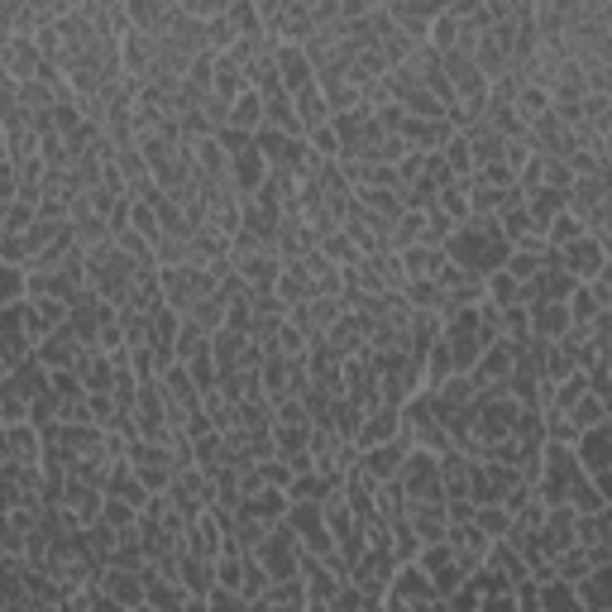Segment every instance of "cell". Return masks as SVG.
Listing matches in <instances>:
<instances>
[{
  "mask_svg": "<svg viewBox=\"0 0 612 612\" xmlns=\"http://www.w3.org/2000/svg\"><path fill=\"white\" fill-rule=\"evenodd\" d=\"M383 608H445V603H440L431 574L416 560H402L388 579V589H383Z\"/></svg>",
  "mask_w": 612,
  "mask_h": 612,
  "instance_id": "6da1fadb",
  "label": "cell"
},
{
  "mask_svg": "<svg viewBox=\"0 0 612 612\" xmlns=\"http://www.w3.org/2000/svg\"><path fill=\"white\" fill-rule=\"evenodd\" d=\"M397 483L407 493V503H440L445 488H440V455L431 450H407L402 455V469H397Z\"/></svg>",
  "mask_w": 612,
  "mask_h": 612,
  "instance_id": "7a4b0ae2",
  "label": "cell"
},
{
  "mask_svg": "<svg viewBox=\"0 0 612 612\" xmlns=\"http://www.w3.org/2000/svg\"><path fill=\"white\" fill-rule=\"evenodd\" d=\"M555 254H560V268H565L574 283H589V278H598V273L612 263V244L593 240V235H579L574 244L555 249Z\"/></svg>",
  "mask_w": 612,
  "mask_h": 612,
  "instance_id": "3957f363",
  "label": "cell"
},
{
  "mask_svg": "<svg viewBox=\"0 0 612 612\" xmlns=\"http://www.w3.org/2000/svg\"><path fill=\"white\" fill-rule=\"evenodd\" d=\"M297 574H302V584H306V608L330 612V593L340 589V574H335L321 555H311V550L297 555Z\"/></svg>",
  "mask_w": 612,
  "mask_h": 612,
  "instance_id": "277c9868",
  "label": "cell"
},
{
  "mask_svg": "<svg viewBox=\"0 0 612 612\" xmlns=\"http://www.w3.org/2000/svg\"><path fill=\"white\" fill-rule=\"evenodd\" d=\"M388 225L393 220H383V216H373V211H364L359 201H350V211H345V220H340V230L350 235L364 254H378V249H388Z\"/></svg>",
  "mask_w": 612,
  "mask_h": 612,
  "instance_id": "5b68a950",
  "label": "cell"
},
{
  "mask_svg": "<svg viewBox=\"0 0 612 612\" xmlns=\"http://www.w3.org/2000/svg\"><path fill=\"white\" fill-rule=\"evenodd\" d=\"M407 450H412V440L397 431L393 440L364 445V450H359V469H364V474H369L373 483H383V479H393L397 469H402V455H407Z\"/></svg>",
  "mask_w": 612,
  "mask_h": 612,
  "instance_id": "8992f818",
  "label": "cell"
},
{
  "mask_svg": "<svg viewBox=\"0 0 612 612\" xmlns=\"http://www.w3.org/2000/svg\"><path fill=\"white\" fill-rule=\"evenodd\" d=\"M20 316H24V330H29V340L39 345V340H44L48 330L67 326V316H72V311H67L63 297H48V292H44V297H24Z\"/></svg>",
  "mask_w": 612,
  "mask_h": 612,
  "instance_id": "52a82bcc",
  "label": "cell"
},
{
  "mask_svg": "<svg viewBox=\"0 0 612 612\" xmlns=\"http://www.w3.org/2000/svg\"><path fill=\"white\" fill-rule=\"evenodd\" d=\"M230 268H235L244 283H249V292H263V287L278 283L283 259H278L273 249H244V254H230Z\"/></svg>",
  "mask_w": 612,
  "mask_h": 612,
  "instance_id": "ba28073f",
  "label": "cell"
},
{
  "mask_svg": "<svg viewBox=\"0 0 612 612\" xmlns=\"http://www.w3.org/2000/svg\"><path fill=\"white\" fill-rule=\"evenodd\" d=\"M445 541H450V550H455V560L464 574H474V569L483 565L488 546H493V536H483L474 522H450L445 526Z\"/></svg>",
  "mask_w": 612,
  "mask_h": 612,
  "instance_id": "9c48e42d",
  "label": "cell"
},
{
  "mask_svg": "<svg viewBox=\"0 0 612 612\" xmlns=\"http://www.w3.org/2000/svg\"><path fill=\"white\" fill-rule=\"evenodd\" d=\"M273 67H278V82H283L287 96L316 82V67L302 53V44H273Z\"/></svg>",
  "mask_w": 612,
  "mask_h": 612,
  "instance_id": "30bf717a",
  "label": "cell"
},
{
  "mask_svg": "<svg viewBox=\"0 0 612 612\" xmlns=\"http://www.w3.org/2000/svg\"><path fill=\"white\" fill-rule=\"evenodd\" d=\"M397 134L412 144V149H440L450 134H455V125L445 120V115H402V125H397Z\"/></svg>",
  "mask_w": 612,
  "mask_h": 612,
  "instance_id": "8fae6325",
  "label": "cell"
},
{
  "mask_svg": "<svg viewBox=\"0 0 612 612\" xmlns=\"http://www.w3.org/2000/svg\"><path fill=\"white\" fill-rule=\"evenodd\" d=\"M287 493L283 488H273V483H263V488H254V493H244L240 498V512L244 517H254V522H263V526H278L287 517Z\"/></svg>",
  "mask_w": 612,
  "mask_h": 612,
  "instance_id": "7c38bea8",
  "label": "cell"
},
{
  "mask_svg": "<svg viewBox=\"0 0 612 612\" xmlns=\"http://www.w3.org/2000/svg\"><path fill=\"white\" fill-rule=\"evenodd\" d=\"M101 589L115 598V608H149L144 603V574L134 569H101Z\"/></svg>",
  "mask_w": 612,
  "mask_h": 612,
  "instance_id": "4fadbf2b",
  "label": "cell"
},
{
  "mask_svg": "<svg viewBox=\"0 0 612 612\" xmlns=\"http://www.w3.org/2000/svg\"><path fill=\"white\" fill-rule=\"evenodd\" d=\"M187 550L201 555V560H216L220 550H225V526H220L211 512H197V517L187 522Z\"/></svg>",
  "mask_w": 612,
  "mask_h": 612,
  "instance_id": "5bb4252c",
  "label": "cell"
},
{
  "mask_svg": "<svg viewBox=\"0 0 612 612\" xmlns=\"http://www.w3.org/2000/svg\"><path fill=\"white\" fill-rule=\"evenodd\" d=\"M287 263L302 268V278L311 283V297L316 292H340V263H330L321 249H306L302 259H287Z\"/></svg>",
  "mask_w": 612,
  "mask_h": 612,
  "instance_id": "9a60e30c",
  "label": "cell"
},
{
  "mask_svg": "<svg viewBox=\"0 0 612 612\" xmlns=\"http://www.w3.org/2000/svg\"><path fill=\"white\" fill-rule=\"evenodd\" d=\"M72 354H77V335H72V326L48 330L44 340L34 345V359H39L44 369H72Z\"/></svg>",
  "mask_w": 612,
  "mask_h": 612,
  "instance_id": "2e32d148",
  "label": "cell"
},
{
  "mask_svg": "<svg viewBox=\"0 0 612 612\" xmlns=\"http://www.w3.org/2000/svg\"><path fill=\"white\" fill-rule=\"evenodd\" d=\"M254 608H306V584L302 574H287V579H268L263 593L254 598Z\"/></svg>",
  "mask_w": 612,
  "mask_h": 612,
  "instance_id": "e0dca14e",
  "label": "cell"
},
{
  "mask_svg": "<svg viewBox=\"0 0 612 612\" xmlns=\"http://www.w3.org/2000/svg\"><path fill=\"white\" fill-rule=\"evenodd\" d=\"M5 445H10V459H20V464H39V455H44V436H39L34 421H10Z\"/></svg>",
  "mask_w": 612,
  "mask_h": 612,
  "instance_id": "ac0fdd59",
  "label": "cell"
},
{
  "mask_svg": "<svg viewBox=\"0 0 612 612\" xmlns=\"http://www.w3.org/2000/svg\"><path fill=\"white\" fill-rule=\"evenodd\" d=\"M565 330H569L565 302H531V335H536V340H560Z\"/></svg>",
  "mask_w": 612,
  "mask_h": 612,
  "instance_id": "d6986e66",
  "label": "cell"
},
{
  "mask_svg": "<svg viewBox=\"0 0 612 612\" xmlns=\"http://www.w3.org/2000/svg\"><path fill=\"white\" fill-rule=\"evenodd\" d=\"M244 87H249V82H244V67L235 63L230 53H211V91L225 96V101H235Z\"/></svg>",
  "mask_w": 612,
  "mask_h": 612,
  "instance_id": "ffe728a7",
  "label": "cell"
},
{
  "mask_svg": "<svg viewBox=\"0 0 612 612\" xmlns=\"http://www.w3.org/2000/svg\"><path fill=\"white\" fill-rule=\"evenodd\" d=\"M39 48H34V39H20V34H10L5 39V72L15 77V82H24V77H34L39 72Z\"/></svg>",
  "mask_w": 612,
  "mask_h": 612,
  "instance_id": "44dd1931",
  "label": "cell"
},
{
  "mask_svg": "<svg viewBox=\"0 0 612 612\" xmlns=\"http://www.w3.org/2000/svg\"><path fill=\"white\" fill-rule=\"evenodd\" d=\"M292 110H297V120H302V130H321V125H330V106H326V96L316 91V82L302 91H292Z\"/></svg>",
  "mask_w": 612,
  "mask_h": 612,
  "instance_id": "7402d4cb",
  "label": "cell"
},
{
  "mask_svg": "<svg viewBox=\"0 0 612 612\" xmlns=\"http://www.w3.org/2000/svg\"><path fill=\"white\" fill-rule=\"evenodd\" d=\"M436 211L450 216L455 225L469 220V177H450L445 187H436Z\"/></svg>",
  "mask_w": 612,
  "mask_h": 612,
  "instance_id": "603a6c76",
  "label": "cell"
},
{
  "mask_svg": "<svg viewBox=\"0 0 612 612\" xmlns=\"http://www.w3.org/2000/svg\"><path fill=\"white\" fill-rule=\"evenodd\" d=\"M354 201L364 206V211H373V216L393 220L397 211H402V192H393V187H373V182H359L354 187Z\"/></svg>",
  "mask_w": 612,
  "mask_h": 612,
  "instance_id": "cb8c5ba5",
  "label": "cell"
},
{
  "mask_svg": "<svg viewBox=\"0 0 612 612\" xmlns=\"http://www.w3.org/2000/svg\"><path fill=\"white\" fill-rule=\"evenodd\" d=\"M369 268L378 273V287L383 292H402L407 287V268H402V254L397 249H378V254H364Z\"/></svg>",
  "mask_w": 612,
  "mask_h": 612,
  "instance_id": "d4e9b609",
  "label": "cell"
},
{
  "mask_svg": "<svg viewBox=\"0 0 612 612\" xmlns=\"http://www.w3.org/2000/svg\"><path fill=\"white\" fill-rule=\"evenodd\" d=\"M569 421H574V431H593V426H603L612 421V402L598 393H584L574 407H569Z\"/></svg>",
  "mask_w": 612,
  "mask_h": 612,
  "instance_id": "484cf974",
  "label": "cell"
},
{
  "mask_svg": "<svg viewBox=\"0 0 612 612\" xmlns=\"http://www.w3.org/2000/svg\"><path fill=\"white\" fill-rule=\"evenodd\" d=\"M182 316H187V321H197L206 335H216V330L225 326V297H220V287H216V292H206V297H197V302L187 306Z\"/></svg>",
  "mask_w": 612,
  "mask_h": 612,
  "instance_id": "4316f807",
  "label": "cell"
},
{
  "mask_svg": "<svg viewBox=\"0 0 612 612\" xmlns=\"http://www.w3.org/2000/svg\"><path fill=\"white\" fill-rule=\"evenodd\" d=\"M440 263H445V249H440V244H412V249H402L407 278H436Z\"/></svg>",
  "mask_w": 612,
  "mask_h": 612,
  "instance_id": "83f0119b",
  "label": "cell"
},
{
  "mask_svg": "<svg viewBox=\"0 0 612 612\" xmlns=\"http://www.w3.org/2000/svg\"><path fill=\"white\" fill-rule=\"evenodd\" d=\"M201 350H211V335L197 326V321H177V335H173V359L177 364H187V359H197Z\"/></svg>",
  "mask_w": 612,
  "mask_h": 612,
  "instance_id": "f1b7e54d",
  "label": "cell"
},
{
  "mask_svg": "<svg viewBox=\"0 0 612 612\" xmlns=\"http://www.w3.org/2000/svg\"><path fill=\"white\" fill-rule=\"evenodd\" d=\"M230 125H235V130H249V134L263 125V96L254 87H244L240 96L230 101Z\"/></svg>",
  "mask_w": 612,
  "mask_h": 612,
  "instance_id": "f546056e",
  "label": "cell"
},
{
  "mask_svg": "<svg viewBox=\"0 0 612 612\" xmlns=\"http://www.w3.org/2000/svg\"><path fill=\"white\" fill-rule=\"evenodd\" d=\"M536 608H574V612H579V593H574V584H569V579L550 574V579H541V584H536Z\"/></svg>",
  "mask_w": 612,
  "mask_h": 612,
  "instance_id": "4dcf8cb0",
  "label": "cell"
},
{
  "mask_svg": "<svg viewBox=\"0 0 612 612\" xmlns=\"http://www.w3.org/2000/svg\"><path fill=\"white\" fill-rule=\"evenodd\" d=\"M330 488H335V483L321 479L316 469H306V474H292V483H287L283 493H287V503H321Z\"/></svg>",
  "mask_w": 612,
  "mask_h": 612,
  "instance_id": "1f68e13d",
  "label": "cell"
},
{
  "mask_svg": "<svg viewBox=\"0 0 612 612\" xmlns=\"http://www.w3.org/2000/svg\"><path fill=\"white\" fill-rule=\"evenodd\" d=\"M373 48H378V53L388 58V67H402V63H407V58L416 53V39L407 34V29H397V24H393V29H383V34L373 39Z\"/></svg>",
  "mask_w": 612,
  "mask_h": 612,
  "instance_id": "d6a6232c",
  "label": "cell"
},
{
  "mask_svg": "<svg viewBox=\"0 0 612 612\" xmlns=\"http://www.w3.org/2000/svg\"><path fill=\"white\" fill-rule=\"evenodd\" d=\"M316 249H321V254H326L330 263H340V268H350V263L364 259V249H359V244H354L350 235L340 230V225H335L330 235H321V244H316Z\"/></svg>",
  "mask_w": 612,
  "mask_h": 612,
  "instance_id": "836d02e7",
  "label": "cell"
},
{
  "mask_svg": "<svg viewBox=\"0 0 612 612\" xmlns=\"http://www.w3.org/2000/svg\"><path fill=\"white\" fill-rule=\"evenodd\" d=\"M584 235V220L574 216V211H560V216L546 220V230H541V240L550 244V249H565V244H574Z\"/></svg>",
  "mask_w": 612,
  "mask_h": 612,
  "instance_id": "e575fe53",
  "label": "cell"
},
{
  "mask_svg": "<svg viewBox=\"0 0 612 612\" xmlns=\"http://www.w3.org/2000/svg\"><path fill=\"white\" fill-rule=\"evenodd\" d=\"M512 106H517V115H522L526 130H531V120L550 110V91L536 87V82H522V87H517V96H512Z\"/></svg>",
  "mask_w": 612,
  "mask_h": 612,
  "instance_id": "d590c367",
  "label": "cell"
},
{
  "mask_svg": "<svg viewBox=\"0 0 612 612\" xmlns=\"http://www.w3.org/2000/svg\"><path fill=\"white\" fill-rule=\"evenodd\" d=\"M402 297H407L416 311H440V306H445V292H440L436 278H407Z\"/></svg>",
  "mask_w": 612,
  "mask_h": 612,
  "instance_id": "8d00e7d4",
  "label": "cell"
},
{
  "mask_svg": "<svg viewBox=\"0 0 612 612\" xmlns=\"http://www.w3.org/2000/svg\"><path fill=\"white\" fill-rule=\"evenodd\" d=\"M469 522L479 526L483 536H493V541H498L507 526H512V512H507L503 503H474V517H469Z\"/></svg>",
  "mask_w": 612,
  "mask_h": 612,
  "instance_id": "74e56055",
  "label": "cell"
},
{
  "mask_svg": "<svg viewBox=\"0 0 612 612\" xmlns=\"http://www.w3.org/2000/svg\"><path fill=\"white\" fill-rule=\"evenodd\" d=\"M39 220V206H29V201H10V206H0V235H24L29 225Z\"/></svg>",
  "mask_w": 612,
  "mask_h": 612,
  "instance_id": "f35d334b",
  "label": "cell"
},
{
  "mask_svg": "<svg viewBox=\"0 0 612 612\" xmlns=\"http://www.w3.org/2000/svg\"><path fill=\"white\" fill-rule=\"evenodd\" d=\"M440 158L450 163V173H455V177H469V173H474V158H469V139H464L459 130L450 134L445 144H440Z\"/></svg>",
  "mask_w": 612,
  "mask_h": 612,
  "instance_id": "ab89813d",
  "label": "cell"
},
{
  "mask_svg": "<svg viewBox=\"0 0 612 612\" xmlns=\"http://www.w3.org/2000/svg\"><path fill=\"white\" fill-rule=\"evenodd\" d=\"M201 29H206V53H225V48L240 39V29H235V20L230 15H216V20H201Z\"/></svg>",
  "mask_w": 612,
  "mask_h": 612,
  "instance_id": "60d3db41",
  "label": "cell"
},
{
  "mask_svg": "<svg viewBox=\"0 0 612 612\" xmlns=\"http://www.w3.org/2000/svg\"><path fill=\"white\" fill-rule=\"evenodd\" d=\"M24 268L20 263H0V306H10V302H24Z\"/></svg>",
  "mask_w": 612,
  "mask_h": 612,
  "instance_id": "b9f144b4",
  "label": "cell"
},
{
  "mask_svg": "<svg viewBox=\"0 0 612 612\" xmlns=\"http://www.w3.org/2000/svg\"><path fill=\"white\" fill-rule=\"evenodd\" d=\"M101 522L106 526H130V522H139V507H130L125 498H115V493H106V503H101Z\"/></svg>",
  "mask_w": 612,
  "mask_h": 612,
  "instance_id": "7bdbcfd3",
  "label": "cell"
},
{
  "mask_svg": "<svg viewBox=\"0 0 612 612\" xmlns=\"http://www.w3.org/2000/svg\"><path fill=\"white\" fill-rule=\"evenodd\" d=\"M474 182H483V187H512V182H517V173H512V168H507L503 158H493V163H479V168H474Z\"/></svg>",
  "mask_w": 612,
  "mask_h": 612,
  "instance_id": "ee69618b",
  "label": "cell"
},
{
  "mask_svg": "<svg viewBox=\"0 0 612 612\" xmlns=\"http://www.w3.org/2000/svg\"><path fill=\"white\" fill-rule=\"evenodd\" d=\"M34 48H39L44 63H58V58H63V34H58V24H39V29H34Z\"/></svg>",
  "mask_w": 612,
  "mask_h": 612,
  "instance_id": "f6af8a7d",
  "label": "cell"
},
{
  "mask_svg": "<svg viewBox=\"0 0 612 612\" xmlns=\"http://www.w3.org/2000/svg\"><path fill=\"white\" fill-rule=\"evenodd\" d=\"M306 144H311V153H316V158H340V134H335V125L311 130V134H306Z\"/></svg>",
  "mask_w": 612,
  "mask_h": 612,
  "instance_id": "bcb514c9",
  "label": "cell"
},
{
  "mask_svg": "<svg viewBox=\"0 0 612 612\" xmlns=\"http://www.w3.org/2000/svg\"><path fill=\"white\" fill-rule=\"evenodd\" d=\"M48 393L53 397H82V378L72 369H48Z\"/></svg>",
  "mask_w": 612,
  "mask_h": 612,
  "instance_id": "7dc6e473",
  "label": "cell"
},
{
  "mask_svg": "<svg viewBox=\"0 0 612 612\" xmlns=\"http://www.w3.org/2000/svg\"><path fill=\"white\" fill-rule=\"evenodd\" d=\"M311 24H316V29H340V24H345L340 0H311Z\"/></svg>",
  "mask_w": 612,
  "mask_h": 612,
  "instance_id": "c3c4849f",
  "label": "cell"
},
{
  "mask_svg": "<svg viewBox=\"0 0 612 612\" xmlns=\"http://www.w3.org/2000/svg\"><path fill=\"white\" fill-rule=\"evenodd\" d=\"M197 110L206 115V125H211V130H225V125H230V101H225V96H216V91H211Z\"/></svg>",
  "mask_w": 612,
  "mask_h": 612,
  "instance_id": "681fc988",
  "label": "cell"
},
{
  "mask_svg": "<svg viewBox=\"0 0 612 612\" xmlns=\"http://www.w3.org/2000/svg\"><path fill=\"white\" fill-rule=\"evenodd\" d=\"M421 173L431 177V182H436V187H445V182H450V177H455V173H450V163H445V158H440V149H431V153H426V163H421Z\"/></svg>",
  "mask_w": 612,
  "mask_h": 612,
  "instance_id": "f907efd6",
  "label": "cell"
},
{
  "mask_svg": "<svg viewBox=\"0 0 612 612\" xmlns=\"http://www.w3.org/2000/svg\"><path fill=\"white\" fill-rule=\"evenodd\" d=\"M15 197H20V177H15V163L5 158L0 163V206H10Z\"/></svg>",
  "mask_w": 612,
  "mask_h": 612,
  "instance_id": "816d5d0a",
  "label": "cell"
},
{
  "mask_svg": "<svg viewBox=\"0 0 612 612\" xmlns=\"http://www.w3.org/2000/svg\"><path fill=\"white\" fill-rule=\"evenodd\" d=\"M29 10L39 15V24H58V20H63V0H29Z\"/></svg>",
  "mask_w": 612,
  "mask_h": 612,
  "instance_id": "f5cc1de1",
  "label": "cell"
},
{
  "mask_svg": "<svg viewBox=\"0 0 612 612\" xmlns=\"http://www.w3.org/2000/svg\"><path fill=\"white\" fill-rule=\"evenodd\" d=\"M67 10H91V0H63V15Z\"/></svg>",
  "mask_w": 612,
  "mask_h": 612,
  "instance_id": "db71d44e",
  "label": "cell"
},
{
  "mask_svg": "<svg viewBox=\"0 0 612 612\" xmlns=\"http://www.w3.org/2000/svg\"><path fill=\"white\" fill-rule=\"evenodd\" d=\"M5 158H10V149H5V130H0V163H5Z\"/></svg>",
  "mask_w": 612,
  "mask_h": 612,
  "instance_id": "11a10c76",
  "label": "cell"
},
{
  "mask_svg": "<svg viewBox=\"0 0 612 612\" xmlns=\"http://www.w3.org/2000/svg\"><path fill=\"white\" fill-rule=\"evenodd\" d=\"M0 67H5V39H0Z\"/></svg>",
  "mask_w": 612,
  "mask_h": 612,
  "instance_id": "9f6ffc18",
  "label": "cell"
}]
</instances>
